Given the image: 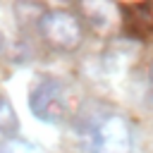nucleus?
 I'll use <instances>...</instances> for the list:
<instances>
[{
    "label": "nucleus",
    "instance_id": "obj_1",
    "mask_svg": "<svg viewBox=\"0 0 153 153\" xmlns=\"http://www.w3.org/2000/svg\"><path fill=\"white\" fill-rule=\"evenodd\" d=\"M86 153H131L134 131L124 115L103 112L86 122L81 129Z\"/></svg>",
    "mask_w": 153,
    "mask_h": 153
},
{
    "label": "nucleus",
    "instance_id": "obj_2",
    "mask_svg": "<svg viewBox=\"0 0 153 153\" xmlns=\"http://www.w3.org/2000/svg\"><path fill=\"white\" fill-rule=\"evenodd\" d=\"M38 33L45 41V45H50L53 50L72 53L81 45L84 26L79 17L67 10H48L38 19Z\"/></svg>",
    "mask_w": 153,
    "mask_h": 153
},
{
    "label": "nucleus",
    "instance_id": "obj_3",
    "mask_svg": "<svg viewBox=\"0 0 153 153\" xmlns=\"http://www.w3.org/2000/svg\"><path fill=\"white\" fill-rule=\"evenodd\" d=\"M29 108L36 120L48 124H60L69 112V98L57 79H43L29 93Z\"/></svg>",
    "mask_w": 153,
    "mask_h": 153
},
{
    "label": "nucleus",
    "instance_id": "obj_4",
    "mask_svg": "<svg viewBox=\"0 0 153 153\" xmlns=\"http://www.w3.org/2000/svg\"><path fill=\"white\" fill-rule=\"evenodd\" d=\"M0 131L7 136V139H14L17 131H19V117H17V110L14 105L0 96Z\"/></svg>",
    "mask_w": 153,
    "mask_h": 153
},
{
    "label": "nucleus",
    "instance_id": "obj_5",
    "mask_svg": "<svg viewBox=\"0 0 153 153\" xmlns=\"http://www.w3.org/2000/svg\"><path fill=\"white\" fill-rule=\"evenodd\" d=\"M0 153H43V148L26 141V139L14 136V139H5L0 143Z\"/></svg>",
    "mask_w": 153,
    "mask_h": 153
},
{
    "label": "nucleus",
    "instance_id": "obj_6",
    "mask_svg": "<svg viewBox=\"0 0 153 153\" xmlns=\"http://www.w3.org/2000/svg\"><path fill=\"white\" fill-rule=\"evenodd\" d=\"M148 81H151V91H153V67H151V74H148Z\"/></svg>",
    "mask_w": 153,
    "mask_h": 153
},
{
    "label": "nucleus",
    "instance_id": "obj_7",
    "mask_svg": "<svg viewBox=\"0 0 153 153\" xmlns=\"http://www.w3.org/2000/svg\"><path fill=\"white\" fill-rule=\"evenodd\" d=\"M0 48H2V33H0Z\"/></svg>",
    "mask_w": 153,
    "mask_h": 153
}]
</instances>
